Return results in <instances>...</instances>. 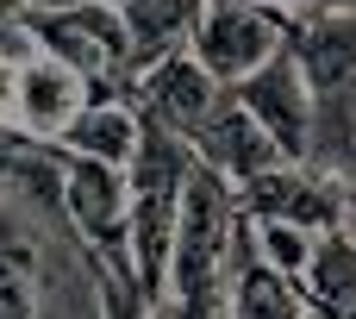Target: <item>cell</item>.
<instances>
[{
    "mask_svg": "<svg viewBox=\"0 0 356 319\" xmlns=\"http://www.w3.org/2000/svg\"><path fill=\"white\" fill-rule=\"evenodd\" d=\"M125 182H131V213H125V226H131V251H138V282L156 295L163 276H169V263H175L181 201H188V182H194L188 150L175 144V132L150 125L144 144H138V157H131V169H125Z\"/></svg>",
    "mask_w": 356,
    "mask_h": 319,
    "instance_id": "1",
    "label": "cell"
},
{
    "mask_svg": "<svg viewBox=\"0 0 356 319\" xmlns=\"http://www.w3.org/2000/svg\"><path fill=\"white\" fill-rule=\"evenodd\" d=\"M307 94H313V150L307 157H332L344 163L356 150V13H325L319 25H307L294 38Z\"/></svg>",
    "mask_w": 356,
    "mask_h": 319,
    "instance_id": "2",
    "label": "cell"
},
{
    "mask_svg": "<svg viewBox=\"0 0 356 319\" xmlns=\"http://www.w3.org/2000/svg\"><path fill=\"white\" fill-rule=\"evenodd\" d=\"M288 50V25L269 6L250 0H207L194 13V56L219 75V81H244L257 75L269 56Z\"/></svg>",
    "mask_w": 356,
    "mask_h": 319,
    "instance_id": "3",
    "label": "cell"
},
{
    "mask_svg": "<svg viewBox=\"0 0 356 319\" xmlns=\"http://www.w3.org/2000/svg\"><path fill=\"white\" fill-rule=\"evenodd\" d=\"M25 31L44 44V56L69 63L75 75H106L125 50H131V25L119 6L88 0V6H63V13H31Z\"/></svg>",
    "mask_w": 356,
    "mask_h": 319,
    "instance_id": "4",
    "label": "cell"
},
{
    "mask_svg": "<svg viewBox=\"0 0 356 319\" xmlns=\"http://www.w3.org/2000/svg\"><path fill=\"white\" fill-rule=\"evenodd\" d=\"M238 100L250 107V119L282 144V157H307L313 150V94H307V75H300V56L294 44L282 56H269L257 75L238 81Z\"/></svg>",
    "mask_w": 356,
    "mask_h": 319,
    "instance_id": "5",
    "label": "cell"
},
{
    "mask_svg": "<svg viewBox=\"0 0 356 319\" xmlns=\"http://www.w3.org/2000/svg\"><path fill=\"white\" fill-rule=\"evenodd\" d=\"M188 144L207 157V169H213V176H232V182H257L263 169L288 163V157H282V144L250 119V107H244L238 94H219V100H213V113L194 125V138H188Z\"/></svg>",
    "mask_w": 356,
    "mask_h": 319,
    "instance_id": "6",
    "label": "cell"
},
{
    "mask_svg": "<svg viewBox=\"0 0 356 319\" xmlns=\"http://www.w3.org/2000/svg\"><path fill=\"white\" fill-rule=\"evenodd\" d=\"M244 207L257 219H288V226H338L344 219V194L319 176V169H263L257 182H244Z\"/></svg>",
    "mask_w": 356,
    "mask_h": 319,
    "instance_id": "7",
    "label": "cell"
},
{
    "mask_svg": "<svg viewBox=\"0 0 356 319\" xmlns=\"http://www.w3.org/2000/svg\"><path fill=\"white\" fill-rule=\"evenodd\" d=\"M144 100H150V119L175 138H194V125L213 113L219 100V75L200 63V56H163L144 81Z\"/></svg>",
    "mask_w": 356,
    "mask_h": 319,
    "instance_id": "8",
    "label": "cell"
},
{
    "mask_svg": "<svg viewBox=\"0 0 356 319\" xmlns=\"http://www.w3.org/2000/svg\"><path fill=\"white\" fill-rule=\"evenodd\" d=\"M63 201H69V213H75V226L88 238H119V226L131 213V182L119 176V163L75 157L63 169Z\"/></svg>",
    "mask_w": 356,
    "mask_h": 319,
    "instance_id": "9",
    "label": "cell"
},
{
    "mask_svg": "<svg viewBox=\"0 0 356 319\" xmlns=\"http://www.w3.org/2000/svg\"><path fill=\"white\" fill-rule=\"evenodd\" d=\"M19 113L38 132H69L75 113H81V75L69 63H56V56L25 63L19 69Z\"/></svg>",
    "mask_w": 356,
    "mask_h": 319,
    "instance_id": "10",
    "label": "cell"
},
{
    "mask_svg": "<svg viewBox=\"0 0 356 319\" xmlns=\"http://www.w3.org/2000/svg\"><path fill=\"white\" fill-rule=\"evenodd\" d=\"M63 144L75 150V157H100V163H119V169H131V157H138V144H144V132H138V119L125 113V107H88V113H75V125L63 132Z\"/></svg>",
    "mask_w": 356,
    "mask_h": 319,
    "instance_id": "11",
    "label": "cell"
},
{
    "mask_svg": "<svg viewBox=\"0 0 356 319\" xmlns=\"http://www.w3.org/2000/svg\"><path fill=\"white\" fill-rule=\"evenodd\" d=\"M232 319H300L294 276H282L269 257H244L232 276Z\"/></svg>",
    "mask_w": 356,
    "mask_h": 319,
    "instance_id": "12",
    "label": "cell"
},
{
    "mask_svg": "<svg viewBox=\"0 0 356 319\" xmlns=\"http://www.w3.org/2000/svg\"><path fill=\"white\" fill-rule=\"evenodd\" d=\"M31 244L0 219V319H31Z\"/></svg>",
    "mask_w": 356,
    "mask_h": 319,
    "instance_id": "13",
    "label": "cell"
},
{
    "mask_svg": "<svg viewBox=\"0 0 356 319\" xmlns=\"http://www.w3.org/2000/svg\"><path fill=\"white\" fill-rule=\"evenodd\" d=\"M257 244H263V257L282 270V276H307L313 270V257H319V244H307V226H288V219H257Z\"/></svg>",
    "mask_w": 356,
    "mask_h": 319,
    "instance_id": "14",
    "label": "cell"
},
{
    "mask_svg": "<svg viewBox=\"0 0 356 319\" xmlns=\"http://www.w3.org/2000/svg\"><path fill=\"white\" fill-rule=\"evenodd\" d=\"M0 107H19V63L0 56Z\"/></svg>",
    "mask_w": 356,
    "mask_h": 319,
    "instance_id": "15",
    "label": "cell"
},
{
    "mask_svg": "<svg viewBox=\"0 0 356 319\" xmlns=\"http://www.w3.org/2000/svg\"><path fill=\"white\" fill-rule=\"evenodd\" d=\"M319 6H356V0H319Z\"/></svg>",
    "mask_w": 356,
    "mask_h": 319,
    "instance_id": "16",
    "label": "cell"
}]
</instances>
